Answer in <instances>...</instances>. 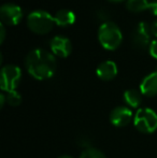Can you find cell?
I'll use <instances>...</instances> for the list:
<instances>
[{
    "mask_svg": "<svg viewBox=\"0 0 157 158\" xmlns=\"http://www.w3.org/2000/svg\"><path fill=\"white\" fill-rule=\"evenodd\" d=\"M97 77L102 81H111L118 74V66L114 61H103L97 67Z\"/></svg>",
    "mask_w": 157,
    "mask_h": 158,
    "instance_id": "obj_11",
    "label": "cell"
},
{
    "mask_svg": "<svg viewBox=\"0 0 157 158\" xmlns=\"http://www.w3.org/2000/svg\"><path fill=\"white\" fill-rule=\"evenodd\" d=\"M22 79V70L14 64H6L1 69L0 87L2 92L9 93L16 90L19 81Z\"/></svg>",
    "mask_w": 157,
    "mask_h": 158,
    "instance_id": "obj_5",
    "label": "cell"
},
{
    "mask_svg": "<svg viewBox=\"0 0 157 158\" xmlns=\"http://www.w3.org/2000/svg\"><path fill=\"white\" fill-rule=\"evenodd\" d=\"M50 48L55 56L66 58L70 55L72 51L71 42L68 38L63 35H56L50 41Z\"/></svg>",
    "mask_w": 157,
    "mask_h": 158,
    "instance_id": "obj_9",
    "label": "cell"
},
{
    "mask_svg": "<svg viewBox=\"0 0 157 158\" xmlns=\"http://www.w3.org/2000/svg\"><path fill=\"white\" fill-rule=\"evenodd\" d=\"M98 40L103 48L114 51L121 45L123 35L116 24L105 22L98 29Z\"/></svg>",
    "mask_w": 157,
    "mask_h": 158,
    "instance_id": "obj_2",
    "label": "cell"
},
{
    "mask_svg": "<svg viewBox=\"0 0 157 158\" xmlns=\"http://www.w3.org/2000/svg\"><path fill=\"white\" fill-rule=\"evenodd\" d=\"M58 158H74V157L70 156V155H63V156H60V157H58Z\"/></svg>",
    "mask_w": 157,
    "mask_h": 158,
    "instance_id": "obj_22",
    "label": "cell"
},
{
    "mask_svg": "<svg viewBox=\"0 0 157 158\" xmlns=\"http://www.w3.org/2000/svg\"><path fill=\"white\" fill-rule=\"evenodd\" d=\"M134 114L129 106H118L114 108L110 113V123L118 128H122L134 121Z\"/></svg>",
    "mask_w": 157,
    "mask_h": 158,
    "instance_id": "obj_8",
    "label": "cell"
},
{
    "mask_svg": "<svg viewBox=\"0 0 157 158\" xmlns=\"http://www.w3.org/2000/svg\"><path fill=\"white\" fill-rule=\"evenodd\" d=\"M78 144L80 146H82V148H90V141L88 140V138H86V137H83V138H81V139H79L78 140Z\"/></svg>",
    "mask_w": 157,
    "mask_h": 158,
    "instance_id": "obj_18",
    "label": "cell"
},
{
    "mask_svg": "<svg viewBox=\"0 0 157 158\" xmlns=\"http://www.w3.org/2000/svg\"><path fill=\"white\" fill-rule=\"evenodd\" d=\"M79 158H107L105 155L101 152L100 150L95 148H85L83 152L81 153Z\"/></svg>",
    "mask_w": 157,
    "mask_h": 158,
    "instance_id": "obj_15",
    "label": "cell"
},
{
    "mask_svg": "<svg viewBox=\"0 0 157 158\" xmlns=\"http://www.w3.org/2000/svg\"><path fill=\"white\" fill-rule=\"evenodd\" d=\"M141 92L137 89H127L124 93V101L129 108H139V106L142 102V97H141Z\"/></svg>",
    "mask_w": 157,
    "mask_h": 158,
    "instance_id": "obj_14",
    "label": "cell"
},
{
    "mask_svg": "<svg viewBox=\"0 0 157 158\" xmlns=\"http://www.w3.org/2000/svg\"><path fill=\"white\" fill-rule=\"evenodd\" d=\"M4 38H6V28L4 24H0V43H3Z\"/></svg>",
    "mask_w": 157,
    "mask_h": 158,
    "instance_id": "obj_19",
    "label": "cell"
},
{
    "mask_svg": "<svg viewBox=\"0 0 157 158\" xmlns=\"http://www.w3.org/2000/svg\"><path fill=\"white\" fill-rule=\"evenodd\" d=\"M149 51H150L151 56L153 57V58L157 59V39L152 41L151 45H150V48H149Z\"/></svg>",
    "mask_w": 157,
    "mask_h": 158,
    "instance_id": "obj_17",
    "label": "cell"
},
{
    "mask_svg": "<svg viewBox=\"0 0 157 158\" xmlns=\"http://www.w3.org/2000/svg\"><path fill=\"white\" fill-rule=\"evenodd\" d=\"M151 32L153 35L157 37V19H155V21L153 22V24L151 25Z\"/></svg>",
    "mask_w": 157,
    "mask_h": 158,
    "instance_id": "obj_20",
    "label": "cell"
},
{
    "mask_svg": "<svg viewBox=\"0 0 157 158\" xmlns=\"http://www.w3.org/2000/svg\"><path fill=\"white\" fill-rule=\"evenodd\" d=\"M151 35V26H149V24L144 22L139 23L134 29L131 35L134 46L137 50H145L147 48H150L152 43Z\"/></svg>",
    "mask_w": 157,
    "mask_h": 158,
    "instance_id": "obj_6",
    "label": "cell"
},
{
    "mask_svg": "<svg viewBox=\"0 0 157 158\" xmlns=\"http://www.w3.org/2000/svg\"><path fill=\"white\" fill-rule=\"evenodd\" d=\"M6 102L11 106H19L22 103V96L16 90L6 93Z\"/></svg>",
    "mask_w": 157,
    "mask_h": 158,
    "instance_id": "obj_16",
    "label": "cell"
},
{
    "mask_svg": "<svg viewBox=\"0 0 157 158\" xmlns=\"http://www.w3.org/2000/svg\"><path fill=\"white\" fill-rule=\"evenodd\" d=\"M25 66L34 79L44 81L54 75L56 71V59L53 53L43 48H35L26 56Z\"/></svg>",
    "mask_w": 157,
    "mask_h": 158,
    "instance_id": "obj_1",
    "label": "cell"
},
{
    "mask_svg": "<svg viewBox=\"0 0 157 158\" xmlns=\"http://www.w3.org/2000/svg\"><path fill=\"white\" fill-rule=\"evenodd\" d=\"M54 25V16L46 11H34L27 17L28 28L37 35H46L53 29Z\"/></svg>",
    "mask_w": 157,
    "mask_h": 158,
    "instance_id": "obj_3",
    "label": "cell"
},
{
    "mask_svg": "<svg viewBox=\"0 0 157 158\" xmlns=\"http://www.w3.org/2000/svg\"><path fill=\"white\" fill-rule=\"evenodd\" d=\"M0 19L4 25L15 26L23 19V11L17 4L4 3L0 8Z\"/></svg>",
    "mask_w": 157,
    "mask_h": 158,
    "instance_id": "obj_7",
    "label": "cell"
},
{
    "mask_svg": "<svg viewBox=\"0 0 157 158\" xmlns=\"http://www.w3.org/2000/svg\"><path fill=\"white\" fill-rule=\"evenodd\" d=\"M126 6L130 12L137 13L150 10L154 15L157 16V1L150 2L149 0H128Z\"/></svg>",
    "mask_w": 157,
    "mask_h": 158,
    "instance_id": "obj_12",
    "label": "cell"
},
{
    "mask_svg": "<svg viewBox=\"0 0 157 158\" xmlns=\"http://www.w3.org/2000/svg\"><path fill=\"white\" fill-rule=\"evenodd\" d=\"M140 92L143 96H157V71L147 74L140 83Z\"/></svg>",
    "mask_w": 157,
    "mask_h": 158,
    "instance_id": "obj_10",
    "label": "cell"
},
{
    "mask_svg": "<svg viewBox=\"0 0 157 158\" xmlns=\"http://www.w3.org/2000/svg\"><path fill=\"white\" fill-rule=\"evenodd\" d=\"M111 2H119V1H123V0H109Z\"/></svg>",
    "mask_w": 157,
    "mask_h": 158,
    "instance_id": "obj_23",
    "label": "cell"
},
{
    "mask_svg": "<svg viewBox=\"0 0 157 158\" xmlns=\"http://www.w3.org/2000/svg\"><path fill=\"white\" fill-rule=\"evenodd\" d=\"M54 21L57 26L67 27L76 22V14L67 9H61V10L57 11L56 14L54 15Z\"/></svg>",
    "mask_w": 157,
    "mask_h": 158,
    "instance_id": "obj_13",
    "label": "cell"
},
{
    "mask_svg": "<svg viewBox=\"0 0 157 158\" xmlns=\"http://www.w3.org/2000/svg\"><path fill=\"white\" fill-rule=\"evenodd\" d=\"M134 125L142 133H153L157 130V113L150 108H140L134 117Z\"/></svg>",
    "mask_w": 157,
    "mask_h": 158,
    "instance_id": "obj_4",
    "label": "cell"
},
{
    "mask_svg": "<svg viewBox=\"0 0 157 158\" xmlns=\"http://www.w3.org/2000/svg\"><path fill=\"white\" fill-rule=\"evenodd\" d=\"M156 158H157V157H156Z\"/></svg>",
    "mask_w": 157,
    "mask_h": 158,
    "instance_id": "obj_24",
    "label": "cell"
},
{
    "mask_svg": "<svg viewBox=\"0 0 157 158\" xmlns=\"http://www.w3.org/2000/svg\"><path fill=\"white\" fill-rule=\"evenodd\" d=\"M6 94L1 93V94H0V108H3V106H4V103H6Z\"/></svg>",
    "mask_w": 157,
    "mask_h": 158,
    "instance_id": "obj_21",
    "label": "cell"
}]
</instances>
